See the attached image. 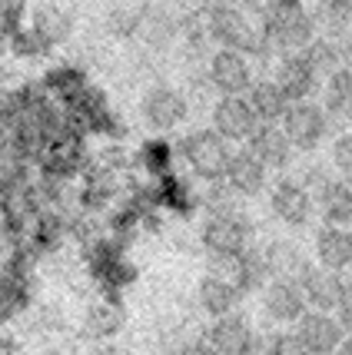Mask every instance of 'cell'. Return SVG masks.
Wrapping results in <instances>:
<instances>
[{"instance_id": "19", "label": "cell", "mask_w": 352, "mask_h": 355, "mask_svg": "<svg viewBox=\"0 0 352 355\" xmlns=\"http://www.w3.org/2000/svg\"><path fill=\"white\" fill-rule=\"evenodd\" d=\"M316 263L329 272H349L352 269V230L346 226H319L312 239Z\"/></svg>"}, {"instance_id": "1", "label": "cell", "mask_w": 352, "mask_h": 355, "mask_svg": "<svg viewBox=\"0 0 352 355\" xmlns=\"http://www.w3.org/2000/svg\"><path fill=\"white\" fill-rule=\"evenodd\" d=\"M262 33L273 53H299L312 44L316 24L303 0H262Z\"/></svg>"}, {"instance_id": "37", "label": "cell", "mask_w": 352, "mask_h": 355, "mask_svg": "<svg viewBox=\"0 0 352 355\" xmlns=\"http://www.w3.org/2000/svg\"><path fill=\"white\" fill-rule=\"evenodd\" d=\"M176 355H219V352L213 349V342L206 339V336H196V339L180 342V349H176Z\"/></svg>"}, {"instance_id": "14", "label": "cell", "mask_w": 352, "mask_h": 355, "mask_svg": "<svg viewBox=\"0 0 352 355\" xmlns=\"http://www.w3.org/2000/svg\"><path fill=\"white\" fill-rule=\"evenodd\" d=\"M210 120H213V130L226 143H246V139L256 133V113L246 103V96H216L213 110H210Z\"/></svg>"}, {"instance_id": "7", "label": "cell", "mask_w": 352, "mask_h": 355, "mask_svg": "<svg viewBox=\"0 0 352 355\" xmlns=\"http://www.w3.org/2000/svg\"><path fill=\"white\" fill-rule=\"evenodd\" d=\"M186 113H190L186 93L176 90V87H167V83L150 87V90L143 93V100H140V116H143V123L150 126V130H156V133L176 130V126L186 120Z\"/></svg>"}, {"instance_id": "12", "label": "cell", "mask_w": 352, "mask_h": 355, "mask_svg": "<svg viewBox=\"0 0 352 355\" xmlns=\"http://www.w3.org/2000/svg\"><path fill=\"white\" fill-rule=\"evenodd\" d=\"M262 302V315L269 319L279 329H290L303 319V312L309 309L306 299H303V289L296 286V279H269L260 293Z\"/></svg>"}, {"instance_id": "25", "label": "cell", "mask_w": 352, "mask_h": 355, "mask_svg": "<svg viewBox=\"0 0 352 355\" xmlns=\"http://www.w3.org/2000/svg\"><path fill=\"white\" fill-rule=\"evenodd\" d=\"M123 329V306L120 299H107L103 295V302H97L87 309L83 315V336L87 339H113L117 332Z\"/></svg>"}, {"instance_id": "33", "label": "cell", "mask_w": 352, "mask_h": 355, "mask_svg": "<svg viewBox=\"0 0 352 355\" xmlns=\"http://www.w3.org/2000/svg\"><path fill=\"white\" fill-rule=\"evenodd\" d=\"M262 355H309V349L296 336V329H276L262 339Z\"/></svg>"}, {"instance_id": "41", "label": "cell", "mask_w": 352, "mask_h": 355, "mask_svg": "<svg viewBox=\"0 0 352 355\" xmlns=\"http://www.w3.org/2000/svg\"><path fill=\"white\" fill-rule=\"evenodd\" d=\"M346 3H352V0H346Z\"/></svg>"}, {"instance_id": "15", "label": "cell", "mask_w": 352, "mask_h": 355, "mask_svg": "<svg viewBox=\"0 0 352 355\" xmlns=\"http://www.w3.org/2000/svg\"><path fill=\"white\" fill-rule=\"evenodd\" d=\"M273 80H276V87L286 93L290 103L316 100V93L322 90V80L316 77V70L306 63L303 53H283V57L276 60Z\"/></svg>"}, {"instance_id": "10", "label": "cell", "mask_w": 352, "mask_h": 355, "mask_svg": "<svg viewBox=\"0 0 352 355\" xmlns=\"http://www.w3.org/2000/svg\"><path fill=\"white\" fill-rule=\"evenodd\" d=\"M199 243L210 256H240L253 246L249 216H210L199 230Z\"/></svg>"}, {"instance_id": "28", "label": "cell", "mask_w": 352, "mask_h": 355, "mask_svg": "<svg viewBox=\"0 0 352 355\" xmlns=\"http://www.w3.org/2000/svg\"><path fill=\"white\" fill-rule=\"evenodd\" d=\"M156 189H160V206H163V209H173V213H180V216H190V213L199 206L196 189L186 183L183 176H176V173H169V176H163V180H156Z\"/></svg>"}, {"instance_id": "30", "label": "cell", "mask_w": 352, "mask_h": 355, "mask_svg": "<svg viewBox=\"0 0 352 355\" xmlns=\"http://www.w3.org/2000/svg\"><path fill=\"white\" fill-rule=\"evenodd\" d=\"M176 153L180 150H173V143L163 137H153L146 139L143 146H140V166L150 173L153 180H163V176H169L173 173V166H176Z\"/></svg>"}, {"instance_id": "22", "label": "cell", "mask_w": 352, "mask_h": 355, "mask_svg": "<svg viewBox=\"0 0 352 355\" xmlns=\"http://www.w3.org/2000/svg\"><path fill=\"white\" fill-rule=\"evenodd\" d=\"M240 299H243V293H240L233 282H226V279L213 276V272H206V276L199 279L196 306L206 312L210 319H219V315H230V312H236Z\"/></svg>"}, {"instance_id": "3", "label": "cell", "mask_w": 352, "mask_h": 355, "mask_svg": "<svg viewBox=\"0 0 352 355\" xmlns=\"http://www.w3.org/2000/svg\"><path fill=\"white\" fill-rule=\"evenodd\" d=\"M33 263H37V256L24 246L7 249V256L0 259V325L14 322L31 306Z\"/></svg>"}, {"instance_id": "29", "label": "cell", "mask_w": 352, "mask_h": 355, "mask_svg": "<svg viewBox=\"0 0 352 355\" xmlns=\"http://www.w3.org/2000/svg\"><path fill=\"white\" fill-rule=\"evenodd\" d=\"M303 57H306V63L316 70V77L326 83V80L333 77L336 70H342L346 63H342V50H339V40H329V37H312V44L306 46V50H299Z\"/></svg>"}, {"instance_id": "6", "label": "cell", "mask_w": 352, "mask_h": 355, "mask_svg": "<svg viewBox=\"0 0 352 355\" xmlns=\"http://www.w3.org/2000/svg\"><path fill=\"white\" fill-rule=\"evenodd\" d=\"M279 126H283V133H286V139L292 143L296 153H312L322 139L329 137V130H333L322 103H316V100L290 103V110H286V116H283Z\"/></svg>"}, {"instance_id": "8", "label": "cell", "mask_w": 352, "mask_h": 355, "mask_svg": "<svg viewBox=\"0 0 352 355\" xmlns=\"http://www.w3.org/2000/svg\"><path fill=\"white\" fill-rule=\"evenodd\" d=\"M269 209L290 230H303V226H309V219L316 216L312 193L296 176H279L273 183V189H269Z\"/></svg>"}, {"instance_id": "17", "label": "cell", "mask_w": 352, "mask_h": 355, "mask_svg": "<svg viewBox=\"0 0 352 355\" xmlns=\"http://www.w3.org/2000/svg\"><path fill=\"white\" fill-rule=\"evenodd\" d=\"M296 286L303 289V299H306L309 309L336 312L339 293H342V276L339 272H329L319 263H306L296 276Z\"/></svg>"}, {"instance_id": "38", "label": "cell", "mask_w": 352, "mask_h": 355, "mask_svg": "<svg viewBox=\"0 0 352 355\" xmlns=\"http://www.w3.org/2000/svg\"><path fill=\"white\" fill-rule=\"evenodd\" d=\"M216 7H230V10H243V14H262V0H210Z\"/></svg>"}, {"instance_id": "5", "label": "cell", "mask_w": 352, "mask_h": 355, "mask_svg": "<svg viewBox=\"0 0 352 355\" xmlns=\"http://www.w3.org/2000/svg\"><path fill=\"white\" fill-rule=\"evenodd\" d=\"M87 263H90V276L97 279V286L103 289L107 299H120V293L133 282V266L123 256V243L113 236L103 239H90L87 246Z\"/></svg>"}, {"instance_id": "31", "label": "cell", "mask_w": 352, "mask_h": 355, "mask_svg": "<svg viewBox=\"0 0 352 355\" xmlns=\"http://www.w3.org/2000/svg\"><path fill=\"white\" fill-rule=\"evenodd\" d=\"M140 33H143V40H146L150 46L163 50V46H169L173 40H176V33H180V20H176L173 14H167L163 7H150V14H146V20H143Z\"/></svg>"}, {"instance_id": "13", "label": "cell", "mask_w": 352, "mask_h": 355, "mask_svg": "<svg viewBox=\"0 0 352 355\" xmlns=\"http://www.w3.org/2000/svg\"><path fill=\"white\" fill-rule=\"evenodd\" d=\"M309 193H312V202H316V213L322 216V226H346V230H352V183L349 180L329 173Z\"/></svg>"}, {"instance_id": "32", "label": "cell", "mask_w": 352, "mask_h": 355, "mask_svg": "<svg viewBox=\"0 0 352 355\" xmlns=\"http://www.w3.org/2000/svg\"><path fill=\"white\" fill-rule=\"evenodd\" d=\"M146 14H150V3L146 0H140V3H117L107 14V31L113 37H137Z\"/></svg>"}, {"instance_id": "26", "label": "cell", "mask_w": 352, "mask_h": 355, "mask_svg": "<svg viewBox=\"0 0 352 355\" xmlns=\"http://www.w3.org/2000/svg\"><path fill=\"white\" fill-rule=\"evenodd\" d=\"M262 259H266V269H269L273 279H296L299 269L309 263L306 256H303V249L292 246L290 239H273V243H266V246H262Z\"/></svg>"}, {"instance_id": "23", "label": "cell", "mask_w": 352, "mask_h": 355, "mask_svg": "<svg viewBox=\"0 0 352 355\" xmlns=\"http://www.w3.org/2000/svg\"><path fill=\"white\" fill-rule=\"evenodd\" d=\"M246 103L253 107L256 113V120L260 123H283V116H286V110H290V100H286V93L276 87V80H256L249 93H246Z\"/></svg>"}, {"instance_id": "11", "label": "cell", "mask_w": 352, "mask_h": 355, "mask_svg": "<svg viewBox=\"0 0 352 355\" xmlns=\"http://www.w3.org/2000/svg\"><path fill=\"white\" fill-rule=\"evenodd\" d=\"M206 77L213 83L216 96H246L249 87L256 83L253 77V67H249V57L236 53V50H213L210 57V67H206Z\"/></svg>"}, {"instance_id": "18", "label": "cell", "mask_w": 352, "mask_h": 355, "mask_svg": "<svg viewBox=\"0 0 352 355\" xmlns=\"http://www.w3.org/2000/svg\"><path fill=\"white\" fill-rule=\"evenodd\" d=\"M246 150L256 156V159H260L269 173H273V170L283 173L292 163V153H296L279 123H260V126H256V133L246 139Z\"/></svg>"}, {"instance_id": "34", "label": "cell", "mask_w": 352, "mask_h": 355, "mask_svg": "<svg viewBox=\"0 0 352 355\" xmlns=\"http://www.w3.org/2000/svg\"><path fill=\"white\" fill-rule=\"evenodd\" d=\"M329 166L336 176L349 180L352 183V130H342L336 139H333V150H329Z\"/></svg>"}, {"instance_id": "4", "label": "cell", "mask_w": 352, "mask_h": 355, "mask_svg": "<svg viewBox=\"0 0 352 355\" xmlns=\"http://www.w3.org/2000/svg\"><path fill=\"white\" fill-rule=\"evenodd\" d=\"M180 156L186 159V166L193 170L199 183H223L226 180V170H230V156L233 146L216 133L213 126H199L193 133H186L183 143H180Z\"/></svg>"}, {"instance_id": "24", "label": "cell", "mask_w": 352, "mask_h": 355, "mask_svg": "<svg viewBox=\"0 0 352 355\" xmlns=\"http://www.w3.org/2000/svg\"><path fill=\"white\" fill-rule=\"evenodd\" d=\"M31 31L44 40V46H60L63 40H70V33H74V17L60 10V7H53V3H47V7H37L31 17Z\"/></svg>"}, {"instance_id": "20", "label": "cell", "mask_w": 352, "mask_h": 355, "mask_svg": "<svg viewBox=\"0 0 352 355\" xmlns=\"http://www.w3.org/2000/svg\"><path fill=\"white\" fill-rule=\"evenodd\" d=\"M223 183L230 186L236 196L253 200V196H260L262 189L269 186V170L243 146V150H233L230 170H226V180H223Z\"/></svg>"}, {"instance_id": "9", "label": "cell", "mask_w": 352, "mask_h": 355, "mask_svg": "<svg viewBox=\"0 0 352 355\" xmlns=\"http://www.w3.org/2000/svg\"><path fill=\"white\" fill-rule=\"evenodd\" d=\"M206 339L213 342L219 355H262V336L253 329V322L243 312L213 319V325L206 329Z\"/></svg>"}, {"instance_id": "16", "label": "cell", "mask_w": 352, "mask_h": 355, "mask_svg": "<svg viewBox=\"0 0 352 355\" xmlns=\"http://www.w3.org/2000/svg\"><path fill=\"white\" fill-rule=\"evenodd\" d=\"M292 329H296V336L309 349V355H336V349L346 339V329L339 325L336 315L333 312H319V309H306L303 319L292 325Z\"/></svg>"}, {"instance_id": "40", "label": "cell", "mask_w": 352, "mask_h": 355, "mask_svg": "<svg viewBox=\"0 0 352 355\" xmlns=\"http://www.w3.org/2000/svg\"><path fill=\"white\" fill-rule=\"evenodd\" d=\"M40 355H63V352H57V349H50V352H40Z\"/></svg>"}, {"instance_id": "39", "label": "cell", "mask_w": 352, "mask_h": 355, "mask_svg": "<svg viewBox=\"0 0 352 355\" xmlns=\"http://www.w3.org/2000/svg\"><path fill=\"white\" fill-rule=\"evenodd\" d=\"M336 355H352V332H346V339H342V345L336 349Z\"/></svg>"}, {"instance_id": "35", "label": "cell", "mask_w": 352, "mask_h": 355, "mask_svg": "<svg viewBox=\"0 0 352 355\" xmlns=\"http://www.w3.org/2000/svg\"><path fill=\"white\" fill-rule=\"evenodd\" d=\"M17 31H24V3L0 0V40H10Z\"/></svg>"}, {"instance_id": "2", "label": "cell", "mask_w": 352, "mask_h": 355, "mask_svg": "<svg viewBox=\"0 0 352 355\" xmlns=\"http://www.w3.org/2000/svg\"><path fill=\"white\" fill-rule=\"evenodd\" d=\"M206 33L223 50H236L243 57H269L273 46L262 33V14H243L230 7H206Z\"/></svg>"}, {"instance_id": "21", "label": "cell", "mask_w": 352, "mask_h": 355, "mask_svg": "<svg viewBox=\"0 0 352 355\" xmlns=\"http://www.w3.org/2000/svg\"><path fill=\"white\" fill-rule=\"evenodd\" d=\"M322 110L329 116V126L352 130V70L342 67L322 83Z\"/></svg>"}, {"instance_id": "36", "label": "cell", "mask_w": 352, "mask_h": 355, "mask_svg": "<svg viewBox=\"0 0 352 355\" xmlns=\"http://www.w3.org/2000/svg\"><path fill=\"white\" fill-rule=\"evenodd\" d=\"M339 319V325L352 332V276L346 279L342 276V293H339V302H336V312H333Z\"/></svg>"}, {"instance_id": "27", "label": "cell", "mask_w": 352, "mask_h": 355, "mask_svg": "<svg viewBox=\"0 0 352 355\" xmlns=\"http://www.w3.org/2000/svg\"><path fill=\"white\" fill-rule=\"evenodd\" d=\"M312 24H316V33H319V37L339 40V37L352 27V3H346V0H316Z\"/></svg>"}]
</instances>
